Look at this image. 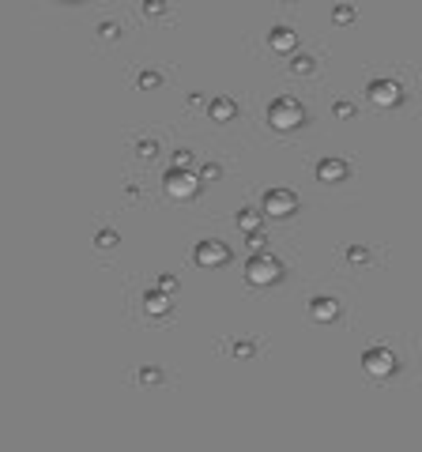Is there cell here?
Returning a JSON list of instances; mask_svg holds the SVG:
<instances>
[{"label":"cell","instance_id":"cell-22","mask_svg":"<svg viewBox=\"0 0 422 452\" xmlns=\"http://www.w3.org/2000/svg\"><path fill=\"white\" fill-rule=\"evenodd\" d=\"M158 290L174 294V290H177V279H174V275H163V279H158Z\"/></svg>","mask_w":422,"mask_h":452},{"label":"cell","instance_id":"cell-21","mask_svg":"<svg viewBox=\"0 0 422 452\" xmlns=\"http://www.w3.org/2000/svg\"><path fill=\"white\" fill-rule=\"evenodd\" d=\"M332 114L347 121V117H354V106H351V102H336V106H332Z\"/></svg>","mask_w":422,"mask_h":452},{"label":"cell","instance_id":"cell-13","mask_svg":"<svg viewBox=\"0 0 422 452\" xmlns=\"http://www.w3.org/2000/svg\"><path fill=\"white\" fill-rule=\"evenodd\" d=\"M234 223H238L241 234H260V215H257V211H238Z\"/></svg>","mask_w":422,"mask_h":452},{"label":"cell","instance_id":"cell-8","mask_svg":"<svg viewBox=\"0 0 422 452\" xmlns=\"http://www.w3.org/2000/svg\"><path fill=\"white\" fill-rule=\"evenodd\" d=\"M317 181H324V185H340V181H347V162L343 159H321L317 162Z\"/></svg>","mask_w":422,"mask_h":452},{"label":"cell","instance_id":"cell-15","mask_svg":"<svg viewBox=\"0 0 422 452\" xmlns=\"http://www.w3.org/2000/svg\"><path fill=\"white\" fill-rule=\"evenodd\" d=\"M140 91H155L158 87V83H163V76H158V72H140Z\"/></svg>","mask_w":422,"mask_h":452},{"label":"cell","instance_id":"cell-18","mask_svg":"<svg viewBox=\"0 0 422 452\" xmlns=\"http://www.w3.org/2000/svg\"><path fill=\"white\" fill-rule=\"evenodd\" d=\"M163 12H166L163 0H147V4H144V15H147V20H151V15H163Z\"/></svg>","mask_w":422,"mask_h":452},{"label":"cell","instance_id":"cell-1","mask_svg":"<svg viewBox=\"0 0 422 452\" xmlns=\"http://www.w3.org/2000/svg\"><path fill=\"white\" fill-rule=\"evenodd\" d=\"M200 173H193V170H185V166H170L166 170V178H163V192L170 200H193L196 192H200Z\"/></svg>","mask_w":422,"mask_h":452},{"label":"cell","instance_id":"cell-23","mask_svg":"<svg viewBox=\"0 0 422 452\" xmlns=\"http://www.w3.org/2000/svg\"><path fill=\"white\" fill-rule=\"evenodd\" d=\"M174 166H185V170H189V166H193V151H177Z\"/></svg>","mask_w":422,"mask_h":452},{"label":"cell","instance_id":"cell-27","mask_svg":"<svg viewBox=\"0 0 422 452\" xmlns=\"http://www.w3.org/2000/svg\"><path fill=\"white\" fill-rule=\"evenodd\" d=\"M61 4H80V0H61Z\"/></svg>","mask_w":422,"mask_h":452},{"label":"cell","instance_id":"cell-5","mask_svg":"<svg viewBox=\"0 0 422 452\" xmlns=\"http://www.w3.org/2000/svg\"><path fill=\"white\" fill-rule=\"evenodd\" d=\"M362 370L370 377H377V381H384V377L396 373V354H392L389 347H370L362 354Z\"/></svg>","mask_w":422,"mask_h":452},{"label":"cell","instance_id":"cell-25","mask_svg":"<svg viewBox=\"0 0 422 452\" xmlns=\"http://www.w3.org/2000/svg\"><path fill=\"white\" fill-rule=\"evenodd\" d=\"M215 178H219V166H204L200 170V181H215Z\"/></svg>","mask_w":422,"mask_h":452},{"label":"cell","instance_id":"cell-12","mask_svg":"<svg viewBox=\"0 0 422 452\" xmlns=\"http://www.w3.org/2000/svg\"><path fill=\"white\" fill-rule=\"evenodd\" d=\"M144 313L147 317H166L170 313V298H166V290H151L144 298Z\"/></svg>","mask_w":422,"mask_h":452},{"label":"cell","instance_id":"cell-10","mask_svg":"<svg viewBox=\"0 0 422 452\" xmlns=\"http://www.w3.org/2000/svg\"><path fill=\"white\" fill-rule=\"evenodd\" d=\"M208 114H211V121L227 125V121H234V117H238V106H234V98H227V95H219V98H211Z\"/></svg>","mask_w":422,"mask_h":452},{"label":"cell","instance_id":"cell-9","mask_svg":"<svg viewBox=\"0 0 422 452\" xmlns=\"http://www.w3.org/2000/svg\"><path fill=\"white\" fill-rule=\"evenodd\" d=\"M309 317H313L317 325H328V320H336V317H340V302H336V298H328V294H321V298H313V302H309Z\"/></svg>","mask_w":422,"mask_h":452},{"label":"cell","instance_id":"cell-2","mask_svg":"<svg viewBox=\"0 0 422 452\" xmlns=\"http://www.w3.org/2000/svg\"><path fill=\"white\" fill-rule=\"evenodd\" d=\"M279 275H283V264L271 253H257L246 260V283L253 287H271V283H279Z\"/></svg>","mask_w":422,"mask_h":452},{"label":"cell","instance_id":"cell-6","mask_svg":"<svg viewBox=\"0 0 422 452\" xmlns=\"http://www.w3.org/2000/svg\"><path fill=\"white\" fill-rule=\"evenodd\" d=\"M366 95H370V102L373 106H381V109H392V106H400V98H403V87L396 79H373L370 87H366Z\"/></svg>","mask_w":422,"mask_h":452},{"label":"cell","instance_id":"cell-19","mask_svg":"<svg viewBox=\"0 0 422 452\" xmlns=\"http://www.w3.org/2000/svg\"><path fill=\"white\" fill-rule=\"evenodd\" d=\"M158 381H163L158 370H140V384H158Z\"/></svg>","mask_w":422,"mask_h":452},{"label":"cell","instance_id":"cell-4","mask_svg":"<svg viewBox=\"0 0 422 452\" xmlns=\"http://www.w3.org/2000/svg\"><path fill=\"white\" fill-rule=\"evenodd\" d=\"M260 211H264L268 219H287L298 211V196L290 189H268L264 200H260Z\"/></svg>","mask_w":422,"mask_h":452},{"label":"cell","instance_id":"cell-11","mask_svg":"<svg viewBox=\"0 0 422 452\" xmlns=\"http://www.w3.org/2000/svg\"><path fill=\"white\" fill-rule=\"evenodd\" d=\"M268 45L276 53H294V45H298V34L290 31V26H276V31L268 34Z\"/></svg>","mask_w":422,"mask_h":452},{"label":"cell","instance_id":"cell-20","mask_svg":"<svg viewBox=\"0 0 422 452\" xmlns=\"http://www.w3.org/2000/svg\"><path fill=\"white\" fill-rule=\"evenodd\" d=\"M347 260H351V264H366V260H370V253H366V249H347Z\"/></svg>","mask_w":422,"mask_h":452},{"label":"cell","instance_id":"cell-17","mask_svg":"<svg viewBox=\"0 0 422 452\" xmlns=\"http://www.w3.org/2000/svg\"><path fill=\"white\" fill-rule=\"evenodd\" d=\"M95 245H98V249H114V245H117V234H114V230H98Z\"/></svg>","mask_w":422,"mask_h":452},{"label":"cell","instance_id":"cell-24","mask_svg":"<svg viewBox=\"0 0 422 452\" xmlns=\"http://www.w3.org/2000/svg\"><path fill=\"white\" fill-rule=\"evenodd\" d=\"M102 38L114 42V38H117V23H102Z\"/></svg>","mask_w":422,"mask_h":452},{"label":"cell","instance_id":"cell-3","mask_svg":"<svg viewBox=\"0 0 422 452\" xmlns=\"http://www.w3.org/2000/svg\"><path fill=\"white\" fill-rule=\"evenodd\" d=\"M302 121H306V109L298 106L294 98H276V102L268 106V125L276 128V132H294Z\"/></svg>","mask_w":422,"mask_h":452},{"label":"cell","instance_id":"cell-7","mask_svg":"<svg viewBox=\"0 0 422 452\" xmlns=\"http://www.w3.org/2000/svg\"><path fill=\"white\" fill-rule=\"evenodd\" d=\"M193 260L200 264V267H223V264L230 260V249L223 245V242H196Z\"/></svg>","mask_w":422,"mask_h":452},{"label":"cell","instance_id":"cell-26","mask_svg":"<svg viewBox=\"0 0 422 452\" xmlns=\"http://www.w3.org/2000/svg\"><path fill=\"white\" fill-rule=\"evenodd\" d=\"M234 354H238V358H249V354H253V343H234Z\"/></svg>","mask_w":422,"mask_h":452},{"label":"cell","instance_id":"cell-14","mask_svg":"<svg viewBox=\"0 0 422 452\" xmlns=\"http://www.w3.org/2000/svg\"><path fill=\"white\" fill-rule=\"evenodd\" d=\"M332 23H340V26L354 23V8H351V4H340V8L332 12Z\"/></svg>","mask_w":422,"mask_h":452},{"label":"cell","instance_id":"cell-16","mask_svg":"<svg viewBox=\"0 0 422 452\" xmlns=\"http://www.w3.org/2000/svg\"><path fill=\"white\" fill-rule=\"evenodd\" d=\"M290 72H294V76H309V72H313V57H294Z\"/></svg>","mask_w":422,"mask_h":452}]
</instances>
